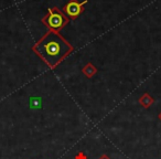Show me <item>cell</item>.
<instances>
[{"label":"cell","instance_id":"2","mask_svg":"<svg viewBox=\"0 0 161 159\" xmlns=\"http://www.w3.org/2000/svg\"><path fill=\"white\" fill-rule=\"evenodd\" d=\"M86 3H87L86 0L83 1L82 3H76L75 0H72V1H69V3L65 6L64 10L69 17L75 18V17H77L78 14L82 12V10H83V5H85Z\"/></svg>","mask_w":161,"mask_h":159},{"label":"cell","instance_id":"3","mask_svg":"<svg viewBox=\"0 0 161 159\" xmlns=\"http://www.w3.org/2000/svg\"><path fill=\"white\" fill-rule=\"evenodd\" d=\"M50 16L47 19V23L49 27L53 28V29H58L63 26V18L61 14H53L52 10H50Z\"/></svg>","mask_w":161,"mask_h":159},{"label":"cell","instance_id":"6","mask_svg":"<svg viewBox=\"0 0 161 159\" xmlns=\"http://www.w3.org/2000/svg\"><path fill=\"white\" fill-rule=\"evenodd\" d=\"M98 159H110V158H109V157L107 156V155H103V156H101V157H99Z\"/></svg>","mask_w":161,"mask_h":159},{"label":"cell","instance_id":"4","mask_svg":"<svg viewBox=\"0 0 161 159\" xmlns=\"http://www.w3.org/2000/svg\"><path fill=\"white\" fill-rule=\"evenodd\" d=\"M153 102H154V99H152L148 93H145V94L139 99V104H140L141 106H143L145 108H149L150 106L153 104Z\"/></svg>","mask_w":161,"mask_h":159},{"label":"cell","instance_id":"7","mask_svg":"<svg viewBox=\"0 0 161 159\" xmlns=\"http://www.w3.org/2000/svg\"><path fill=\"white\" fill-rule=\"evenodd\" d=\"M159 119H160V121H161V113H160V114H159Z\"/></svg>","mask_w":161,"mask_h":159},{"label":"cell","instance_id":"5","mask_svg":"<svg viewBox=\"0 0 161 159\" xmlns=\"http://www.w3.org/2000/svg\"><path fill=\"white\" fill-rule=\"evenodd\" d=\"M96 72H97L96 67H95L92 63H88V64H86L85 66L83 67V73L85 74L86 76H88V77H92Z\"/></svg>","mask_w":161,"mask_h":159},{"label":"cell","instance_id":"1","mask_svg":"<svg viewBox=\"0 0 161 159\" xmlns=\"http://www.w3.org/2000/svg\"><path fill=\"white\" fill-rule=\"evenodd\" d=\"M69 51V48L64 41L58 38H44L38 44V52L47 64L53 66Z\"/></svg>","mask_w":161,"mask_h":159}]
</instances>
